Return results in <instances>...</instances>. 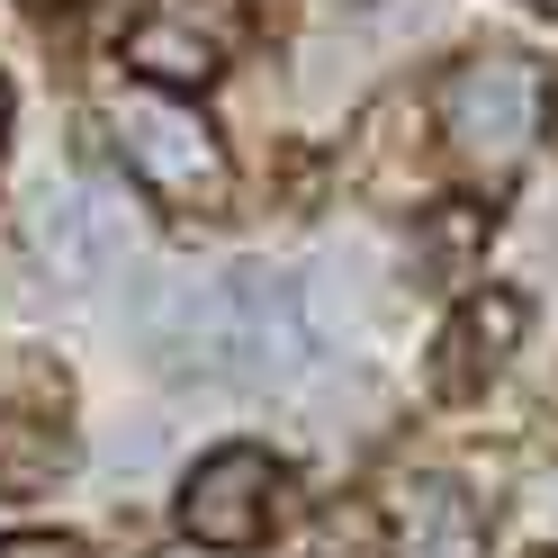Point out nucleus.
I'll use <instances>...</instances> for the list:
<instances>
[{
    "instance_id": "1",
    "label": "nucleus",
    "mask_w": 558,
    "mask_h": 558,
    "mask_svg": "<svg viewBox=\"0 0 558 558\" xmlns=\"http://www.w3.org/2000/svg\"><path fill=\"white\" fill-rule=\"evenodd\" d=\"M541 109H549V73L513 46L450 63V82H441V135L460 154V171H477V181H513L522 171V154L541 135Z\"/></svg>"
},
{
    "instance_id": "2",
    "label": "nucleus",
    "mask_w": 558,
    "mask_h": 558,
    "mask_svg": "<svg viewBox=\"0 0 558 558\" xmlns=\"http://www.w3.org/2000/svg\"><path fill=\"white\" fill-rule=\"evenodd\" d=\"M109 126H118L126 171L154 198H171V207H226V145H217V126H207L198 109H181L171 90H126L109 109Z\"/></svg>"
},
{
    "instance_id": "3",
    "label": "nucleus",
    "mask_w": 558,
    "mask_h": 558,
    "mask_svg": "<svg viewBox=\"0 0 558 558\" xmlns=\"http://www.w3.org/2000/svg\"><path fill=\"white\" fill-rule=\"evenodd\" d=\"M226 298V352H234V388H279L306 369V298L289 270L270 262H226L217 270Z\"/></svg>"
},
{
    "instance_id": "4",
    "label": "nucleus",
    "mask_w": 558,
    "mask_h": 558,
    "mask_svg": "<svg viewBox=\"0 0 558 558\" xmlns=\"http://www.w3.org/2000/svg\"><path fill=\"white\" fill-rule=\"evenodd\" d=\"M270 522H279V460H270V450L226 441V450H207V460L190 469V486H181V532H190L198 549H262Z\"/></svg>"
},
{
    "instance_id": "5",
    "label": "nucleus",
    "mask_w": 558,
    "mask_h": 558,
    "mask_svg": "<svg viewBox=\"0 0 558 558\" xmlns=\"http://www.w3.org/2000/svg\"><path fill=\"white\" fill-rule=\"evenodd\" d=\"M27 234H37V253L54 279H99V270H118L135 262V217H126V198L109 181H46L37 198H27Z\"/></svg>"
},
{
    "instance_id": "6",
    "label": "nucleus",
    "mask_w": 558,
    "mask_h": 558,
    "mask_svg": "<svg viewBox=\"0 0 558 558\" xmlns=\"http://www.w3.org/2000/svg\"><path fill=\"white\" fill-rule=\"evenodd\" d=\"M234 46V0H154L126 37V63L154 90H207Z\"/></svg>"
},
{
    "instance_id": "7",
    "label": "nucleus",
    "mask_w": 558,
    "mask_h": 558,
    "mask_svg": "<svg viewBox=\"0 0 558 558\" xmlns=\"http://www.w3.org/2000/svg\"><path fill=\"white\" fill-rule=\"evenodd\" d=\"M513 342H522V298H513V289L469 298L460 316H450L441 352H433V388H441L450 405H460V397H486V378L513 361Z\"/></svg>"
},
{
    "instance_id": "8",
    "label": "nucleus",
    "mask_w": 558,
    "mask_h": 558,
    "mask_svg": "<svg viewBox=\"0 0 558 558\" xmlns=\"http://www.w3.org/2000/svg\"><path fill=\"white\" fill-rule=\"evenodd\" d=\"M63 469H73V433H63V414H37V405L0 414V496H10V505L54 496Z\"/></svg>"
},
{
    "instance_id": "9",
    "label": "nucleus",
    "mask_w": 558,
    "mask_h": 558,
    "mask_svg": "<svg viewBox=\"0 0 558 558\" xmlns=\"http://www.w3.org/2000/svg\"><path fill=\"white\" fill-rule=\"evenodd\" d=\"M405 558H486V513L460 477H424L405 505Z\"/></svg>"
},
{
    "instance_id": "10",
    "label": "nucleus",
    "mask_w": 558,
    "mask_h": 558,
    "mask_svg": "<svg viewBox=\"0 0 558 558\" xmlns=\"http://www.w3.org/2000/svg\"><path fill=\"white\" fill-rule=\"evenodd\" d=\"M306 558H388V522H378V505L361 496H342L325 522H316V541H306Z\"/></svg>"
},
{
    "instance_id": "11",
    "label": "nucleus",
    "mask_w": 558,
    "mask_h": 558,
    "mask_svg": "<svg viewBox=\"0 0 558 558\" xmlns=\"http://www.w3.org/2000/svg\"><path fill=\"white\" fill-rule=\"evenodd\" d=\"M0 558H82V549L54 541V532H10V541H0Z\"/></svg>"
},
{
    "instance_id": "12",
    "label": "nucleus",
    "mask_w": 558,
    "mask_h": 558,
    "mask_svg": "<svg viewBox=\"0 0 558 558\" xmlns=\"http://www.w3.org/2000/svg\"><path fill=\"white\" fill-rule=\"evenodd\" d=\"M0 126H10V82H0Z\"/></svg>"
},
{
    "instance_id": "13",
    "label": "nucleus",
    "mask_w": 558,
    "mask_h": 558,
    "mask_svg": "<svg viewBox=\"0 0 558 558\" xmlns=\"http://www.w3.org/2000/svg\"><path fill=\"white\" fill-rule=\"evenodd\" d=\"M541 10H558V0H541Z\"/></svg>"
}]
</instances>
